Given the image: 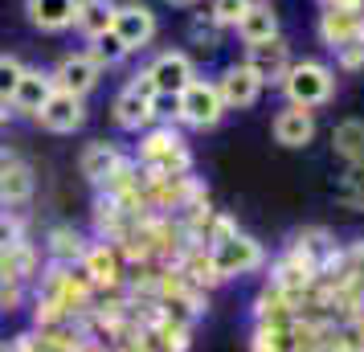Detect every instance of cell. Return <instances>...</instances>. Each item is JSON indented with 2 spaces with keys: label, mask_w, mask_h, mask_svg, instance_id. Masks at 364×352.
Wrapping results in <instances>:
<instances>
[{
  "label": "cell",
  "mask_w": 364,
  "mask_h": 352,
  "mask_svg": "<svg viewBox=\"0 0 364 352\" xmlns=\"http://www.w3.org/2000/svg\"><path fill=\"white\" fill-rule=\"evenodd\" d=\"M282 95L291 107H303V111H319L336 99V70L319 58H303V62H291L287 78H282Z\"/></svg>",
  "instance_id": "1"
},
{
  "label": "cell",
  "mask_w": 364,
  "mask_h": 352,
  "mask_svg": "<svg viewBox=\"0 0 364 352\" xmlns=\"http://www.w3.org/2000/svg\"><path fill=\"white\" fill-rule=\"evenodd\" d=\"M135 160H139L144 172H156V176H184V172H193V151L184 144V135L172 132L168 123L144 132Z\"/></svg>",
  "instance_id": "2"
},
{
  "label": "cell",
  "mask_w": 364,
  "mask_h": 352,
  "mask_svg": "<svg viewBox=\"0 0 364 352\" xmlns=\"http://www.w3.org/2000/svg\"><path fill=\"white\" fill-rule=\"evenodd\" d=\"M156 86H151L148 70H139L127 78V86L115 95L111 102V119H115L119 132H148L151 123H156Z\"/></svg>",
  "instance_id": "3"
},
{
  "label": "cell",
  "mask_w": 364,
  "mask_h": 352,
  "mask_svg": "<svg viewBox=\"0 0 364 352\" xmlns=\"http://www.w3.org/2000/svg\"><path fill=\"white\" fill-rule=\"evenodd\" d=\"M209 250V262H213L217 279L221 283H230V279H242V274H254V270L266 267V246L258 242L254 234H230L225 242H213V246H205Z\"/></svg>",
  "instance_id": "4"
},
{
  "label": "cell",
  "mask_w": 364,
  "mask_h": 352,
  "mask_svg": "<svg viewBox=\"0 0 364 352\" xmlns=\"http://www.w3.org/2000/svg\"><path fill=\"white\" fill-rule=\"evenodd\" d=\"M176 119L193 132H209L225 119V102L217 95V82H205V78H193L176 95Z\"/></svg>",
  "instance_id": "5"
},
{
  "label": "cell",
  "mask_w": 364,
  "mask_h": 352,
  "mask_svg": "<svg viewBox=\"0 0 364 352\" xmlns=\"http://www.w3.org/2000/svg\"><path fill=\"white\" fill-rule=\"evenodd\" d=\"M315 283H319V258L307 250H299V246H287L274 258V267H270V287L282 291V295H291L295 303H303V295Z\"/></svg>",
  "instance_id": "6"
},
{
  "label": "cell",
  "mask_w": 364,
  "mask_h": 352,
  "mask_svg": "<svg viewBox=\"0 0 364 352\" xmlns=\"http://www.w3.org/2000/svg\"><path fill=\"white\" fill-rule=\"evenodd\" d=\"M111 33L127 46V53H139V50H148L151 41H156L160 17H156V9L144 4V0H119L115 21H111Z\"/></svg>",
  "instance_id": "7"
},
{
  "label": "cell",
  "mask_w": 364,
  "mask_h": 352,
  "mask_svg": "<svg viewBox=\"0 0 364 352\" xmlns=\"http://www.w3.org/2000/svg\"><path fill=\"white\" fill-rule=\"evenodd\" d=\"M78 270L86 274V283L95 287V291H119L123 287V274H127L115 242H90L82 254V262H78Z\"/></svg>",
  "instance_id": "8"
},
{
  "label": "cell",
  "mask_w": 364,
  "mask_h": 352,
  "mask_svg": "<svg viewBox=\"0 0 364 352\" xmlns=\"http://www.w3.org/2000/svg\"><path fill=\"white\" fill-rule=\"evenodd\" d=\"M319 41L328 50H340L348 41H364V4H323Z\"/></svg>",
  "instance_id": "9"
},
{
  "label": "cell",
  "mask_w": 364,
  "mask_h": 352,
  "mask_svg": "<svg viewBox=\"0 0 364 352\" xmlns=\"http://www.w3.org/2000/svg\"><path fill=\"white\" fill-rule=\"evenodd\" d=\"M213 82H217L221 102H225V111H246V107H254V102L262 99V90H266L262 78H258L246 62H233V66H225Z\"/></svg>",
  "instance_id": "10"
},
{
  "label": "cell",
  "mask_w": 364,
  "mask_h": 352,
  "mask_svg": "<svg viewBox=\"0 0 364 352\" xmlns=\"http://www.w3.org/2000/svg\"><path fill=\"white\" fill-rule=\"evenodd\" d=\"M148 78H151V86H156V95L176 99L184 86L197 78V66H193V58H188L184 50H164V53H156V58H151Z\"/></svg>",
  "instance_id": "11"
},
{
  "label": "cell",
  "mask_w": 364,
  "mask_h": 352,
  "mask_svg": "<svg viewBox=\"0 0 364 352\" xmlns=\"http://www.w3.org/2000/svg\"><path fill=\"white\" fill-rule=\"evenodd\" d=\"M50 74H53V86H58V90H70V95H78V99H86V95L102 82V66L86 50L82 53H62Z\"/></svg>",
  "instance_id": "12"
},
{
  "label": "cell",
  "mask_w": 364,
  "mask_h": 352,
  "mask_svg": "<svg viewBox=\"0 0 364 352\" xmlns=\"http://www.w3.org/2000/svg\"><path fill=\"white\" fill-rule=\"evenodd\" d=\"M33 193H37V172L25 160H17L13 151H0V205L4 209L29 205Z\"/></svg>",
  "instance_id": "13"
},
{
  "label": "cell",
  "mask_w": 364,
  "mask_h": 352,
  "mask_svg": "<svg viewBox=\"0 0 364 352\" xmlns=\"http://www.w3.org/2000/svg\"><path fill=\"white\" fill-rule=\"evenodd\" d=\"M37 123L53 135H74L86 123V99L70 95V90H53L46 107L37 111Z\"/></svg>",
  "instance_id": "14"
},
{
  "label": "cell",
  "mask_w": 364,
  "mask_h": 352,
  "mask_svg": "<svg viewBox=\"0 0 364 352\" xmlns=\"http://www.w3.org/2000/svg\"><path fill=\"white\" fill-rule=\"evenodd\" d=\"M315 111H303V107H282L279 115L270 119V135H274V144L279 148H291V151H299V148H307L315 139Z\"/></svg>",
  "instance_id": "15"
},
{
  "label": "cell",
  "mask_w": 364,
  "mask_h": 352,
  "mask_svg": "<svg viewBox=\"0 0 364 352\" xmlns=\"http://www.w3.org/2000/svg\"><path fill=\"white\" fill-rule=\"evenodd\" d=\"M246 66L262 78V86H282L287 70H291V50L282 37L262 41V46H246Z\"/></svg>",
  "instance_id": "16"
},
{
  "label": "cell",
  "mask_w": 364,
  "mask_h": 352,
  "mask_svg": "<svg viewBox=\"0 0 364 352\" xmlns=\"http://www.w3.org/2000/svg\"><path fill=\"white\" fill-rule=\"evenodd\" d=\"M53 90V74L50 70H33V66H25V74H21V82L17 90H13V99H9V107L17 111V115L25 119H37V111L46 107V99H50Z\"/></svg>",
  "instance_id": "17"
},
{
  "label": "cell",
  "mask_w": 364,
  "mask_h": 352,
  "mask_svg": "<svg viewBox=\"0 0 364 352\" xmlns=\"http://www.w3.org/2000/svg\"><path fill=\"white\" fill-rule=\"evenodd\" d=\"M25 17L41 33H66V29H74L78 0H25Z\"/></svg>",
  "instance_id": "18"
},
{
  "label": "cell",
  "mask_w": 364,
  "mask_h": 352,
  "mask_svg": "<svg viewBox=\"0 0 364 352\" xmlns=\"http://www.w3.org/2000/svg\"><path fill=\"white\" fill-rule=\"evenodd\" d=\"M237 37L246 41V46H262V41H274L279 37V13H274V4L270 0H250L242 21L233 25Z\"/></svg>",
  "instance_id": "19"
},
{
  "label": "cell",
  "mask_w": 364,
  "mask_h": 352,
  "mask_svg": "<svg viewBox=\"0 0 364 352\" xmlns=\"http://www.w3.org/2000/svg\"><path fill=\"white\" fill-rule=\"evenodd\" d=\"M119 160H123V151H119L111 139H95V144H86L82 156H78V172H82L90 185H102V181L119 168Z\"/></svg>",
  "instance_id": "20"
},
{
  "label": "cell",
  "mask_w": 364,
  "mask_h": 352,
  "mask_svg": "<svg viewBox=\"0 0 364 352\" xmlns=\"http://www.w3.org/2000/svg\"><path fill=\"white\" fill-rule=\"evenodd\" d=\"M86 246H90V242H86L74 225H53L50 234H46V258L58 262V267H78Z\"/></svg>",
  "instance_id": "21"
},
{
  "label": "cell",
  "mask_w": 364,
  "mask_h": 352,
  "mask_svg": "<svg viewBox=\"0 0 364 352\" xmlns=\"http://www.w3.org/2000/svg\"><path fill=\"white\" fill-rule=\"evenodd\" d=\"M115 4L119 0H78V17H74V29L86 37V41H95L111 29V21H115Z\"/></svg>",
  "instance_id": "22"
},
{
  "label": "cell",
  "mask_w": 364,
  "mask_h": 352,
  "mask_svg": "<svg viewBox=\"0 0 364 352\" xmlns=\"http://www.w3.org/2000/svg\"><path fill=\"white\" fill-rule=\"evenodd\" d=\"M331 151L344 164H364V119H340L331 127Z\"/></svg>",
  "instance_id": "23"
},
{
  "label": "cell",
  "mask_w": 364,
  "mask_h": 352,
  "mask_svg": "<svg viewBox=\"0 0 364 352\" xmlns=\"http://www.w3.org/2000/svg\"><path fill=\"white\" fill-rule=\"evenodd\" d=\"M336 201L344 205V209L364 213V164L344 168V176H340V185H336Z\"/></svg>",
  "instance_id": "24"
},
{
  "label": "cell",
  "mask_w": 364,
  "mask_h": 352,
  "mask_svg": "<svg viewBox=\"0 0 364 352\" xmlns=\"http://www.w3.org/2000/svg\"><path fill=\"white\" fill-rule=\"evenodd\" d=\"M86 53H90L102 70H115L119 62H127V58H132V53H127V46H123L111 29H107L102 37H95V41H86Z\"/></svg>",
  "instance_id": "25"
},
{
  "label": "cell",
  "mask_w": 364,
  "mask_h": 352,
  "mask_svg": "<svg viewBox=\"0 0 364 352\" xmlns=\"http://www.w3.org/2000/svg\"><path fill=\"white\" fill-rule=\"evenodd\" d=\"M250 352H295L291 324H287V328H254V336H250Z\"/></svg>",
  "instance_id": "26"
},
{
  "label": "cell",
  "mask_w": 364,
  "mask_h": 352,
  "mask_svg": "<svg viewBox=\"0 0 364 352\" xmlns=\"http://www.w3.org/2000/svg\"><path fill=\"white\" fill-rule=\"evenodd\" d=\"M221 25H217L209 13H193V21H188V41L193 46H200V50H217L221 46Z\"/></svg>",
  "instance_id": "27"
},
{
  "label": "cell",
  "mask_w": 364,
  "mask_h": 352,
  "mask_svg": "<svg viewBox=\"0 0 364 352\" xmlns=\"http://www.w3.org/2000/svg\"><path fill=\"white\" fill-rule=\"evenodd\" d=\"M336 352H364V311L344 316V324L336 328Z\"/></svg>",
  "instance_id": "28"
},
{
  "label": "cell",
  "mask_w": 364,
  "mask_h": 352,
  "mask_svg": "<svg viewBox=\"0 0 364 352\" xmlns=\"http://www.w3.org/2000/svg\"><path fill=\"white\" fill-rule=\"evenodd\" d=\"M21 74H25V62H21V58H13V53H0V102L13 99Z\"/></svg>",
  "instance_id": "29"
},
{
  "label": "cell",
  "mask_w": 364,
  "mask_h": 352,
  "mask_svg": "<svg viewBox=\"0 0 364 352\" xmlns=\"http://www.w3.org/2000/svg\"><path fill=\"white\" fill-rule=\"evenodd\" d=\"M21 242H25V221L13 209H0V254L21 246Z\"/></svg>",
  "instance_id": "30"
},
{
  "label": "cell",
  "mask_w": 364,
  "mask_h": 352,
  "mask_svg": "<svg viewBox=\"0 0 364 352\" xmlns=\"http://www.w3.org/2000/svg\"><path fill=\"white\" fill-rule=\"evenodd\" d=\"M246 4L250 0H213V4H209V17H213L221 29H233V25L242 21V13H246Z\"/></svg>",
  "instance_id": "31"
},
{
  "label": "cell",
  "mask_w": 364,
  "mask_h": 352,
  "mask_svg": "<svg viewBox=\"0 0 364 352\" xmlns=\"http://www.w3.org/2000/svg\"><path fill=\"white\" fill-rule=\"evenodd\" d=\"M336 53V66L340 70H364V41H348V46H340V50H331Z\"/></svg>",
  "instance_id": "32"
},
{
  "label": "cell",
  "mask_w": 364,
  "mask_h": 352,
  "mask_svg": "<svg viewBox=\"0 0 364 352\" xmlns=\"http://www.w3.org/2000/svg\"><path fill=\"white\" fill-rule=\"evenodd\" d=\"M164 4H172V9H193L197 0H164Z\"/></svg>",
  "instance_id": "33"
},
{
  "label": "cell",
  "mask_w": 364,
  "mask_h": 352,
  "mask_svg": "<svg viewBox=\"0 0 364 352\" xmlns=\"http://www.w3.org/2000/svg\"><path fill=\"white\" fill-rule=\"evenodd\" d=\"M319 4H364V0H319Z\"/></svg>",
  "instance_id": "34"
},
{
  "label": "cell",
  "mask_w": 364,
  "mask_h": 352,
  "mask_svg": "<svg viewBox=\"0 0 364 352\" xmlns=\"http://www.w3.org/2000/svg\"><path fill=\"white\" fill-rule=\"evenodd\" d=\"M0 123H9V102H0Z\"/></svg>",
  "instance_id": "35"
},
{
  "label": "cell",
  "mask_w": 364,
  "mask_h": 352,
  "mask_svg": "<svg viewBox=\"0 0 364 352\" xmlns=\"http://www.w3.org/2000/svg\"><path fill=\"white\" fill-rule=\"evenodd\" d=\"M0 352H13V348H9V344H0Z\"/></svg>",
  "instance_id": "36"
}]
</instances>
